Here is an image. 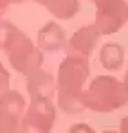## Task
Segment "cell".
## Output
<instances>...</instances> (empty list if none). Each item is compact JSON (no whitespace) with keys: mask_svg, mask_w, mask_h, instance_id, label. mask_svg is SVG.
<instances>
[{"mask_svg":"<svg viewBox=\"0 0 128 133\" xmlns=\"http://www.w3.org/2000/svg\"><path fill=\"white\" fill-rule=\"evenodd\" d=\"M88 76H90L88 58L72 54H67V58H63L56 76V95L60 110L70 115L87 110L83 103V92Z\"/></svg>","mask_w":128,"mask_h":133,"instance_id":"1","label":"cell"},{"mask_svg":"<svg viewBox=\"0 0 128 133\" xmlns=\"http://www.w3.org/2000/svg\"><path fill=\"white\" fill-rule=\"evenodd\" d=\"M0 42H2V50H4L9 65L18 74L29 76L42 66V49L33 43V40L16 25H13L7 20H2V18H0Z\"/></svg>","mask_w":128,"mask_h":133,"instance_id":"2","label":"cell"},{"mask_svg":"<svg viewBox=\"0 0 128 133\" xmlns=\"http://www.w3.org/2000/svg\"><path fill=\"white\" fill-rule=\"evenodd\" d=\"M87 110L97 113H110L128 104V92L125 83L114 76H97L83 92Z\"/></svg>","mask_w":128,"mask_h":133,"instance_id":"3","label":"cell"},{"mask_svg":"<svg viewBox=\"0 0 128 133\" xmlns=\"http://www.w3.org/2000/svg\"><path fill=\"white\" fill-rule=\"evenodd\" d=\"M96 5L94 27L101 36H110L121 31L128 22V2L126 0H92Z\"/></svg>","mask_w":128,"mask_h":133,"instance_id":"4","label":"cell"},{"mask_svg":"<svg viewBox=\"0 0 128 133\" xmlns=\"http://www.w3.org/2000/svg\"><path fill=\"white\" fill-rule=\"evenodd\" d=\"M56 121V106L51 99L31 101L16 133H51Z\"/></svg>","mask_w":128,"mask_h":133,"instance_id":"5","label":"cell"},{"mask_svg":"<svg viewBox=\"0 0 128 133\" xmlns=\"http://www.w3.org/2000/svg\"><path fill=\"white\" fill-rule=\"evenodd\" d=\"M27 110L25 99L18 90H5L0 94V133H16Z\"/></svg>","mask_w":128,"mask_h":133,"instance_id":"6","label":"cell"},{"mask_svg":"<svg viewBox=\"0 0 128 133\" xmlns=\"http://www.w3.org/2000/svg\"><path fill=\"white\" fill-rule=\"evenodd\" d=\"M99 31L94 25H85L81 29H78L67 42V54L72 56H81V58H90L92 52L96 50V47L99 43Z\"/></svg>","mask_w":128,"mask_h":133,"instance_id":"7","label":"cell"},{"mask_svg":"<svg viewBox=\"0 0 128 133\" xmlns=\"http://www.w3.org/2000/svg\"><path fill=\"white\" fill-rule=\"evenodd\" d=\"M25 88H27L31 101H36V99H51L52 101V97L56 95V77L51 72L38 68L27 76Z\"/></svg>","mask_w":128,"mask_h":133,"instance_id":"8","label":"cell"},{"mask_svg":"<svg viewBox=\"0 0 128 133\" xmlns=\"http://www.w3.org/2000/svg\"><path fill=\"white\" fill-rule=\"evenodd\" d=\"M67 34L63 27L56 22H47L38 31L36 43L42 49V52H58L67 47Z\"/></svg>","mask_w":128,"mask_h":133,"instance_id":"9","label":"cell"},{"mask_svg":"<svg viewBox=\"0 0 128 133\" xmlns=\"http://www.w3.org/2000/svg\"><path fill=\"white\" fill-rule=\"evenodd\" d=\"M34 2L43 5L54 18L60 20H70L74 15H78L81 7L80 0H34Z\"/></svg>","mask_w":128,"mask_h":133,"instance_id":"10","label":"cell"},{"mask_svg":"<svg viewBox=\"0 0 128 133\" xmlns=\"http://www.w3.org/2000/svg\"><path fill=\"white\" fill-rule=\"evenodd\" d=\"M125 63V49L117 42H108L99 50V65L105 70H119Z\"/></svg>","mask_w":128,"mask_h":133,"instance_id":"11","label":"cell"},{"mask_svg":"<svg viewBox=\"0 0 128 133\" xmlns=\"http://www.w3.org/2000/svg\"><path fill=\"white\" fill-rule=\"evenodd\" d=\"M9 81H11V74L7 72L4 63H0V94L9 90Z\"/></svg>","mask_w":128,"mask_h":133,"instance_id":"12","label":"cell"},{"mask_svg":"<svg viewBox=\"0 0 128 133\" xmlns=\"http://www.w3.org/2000/svg\"><path fill=\"white\" fill-rule=\"evenodd\" d=\"M69 133H96V131L85 122H76V124H72L69 128Z\"/></svg>","mask_w":128,"mask_h":133,"instance_id":"13","label":"cell"},{"mask_svg":"<svg viewBox=\"0 0 128 133\" xmlns=\"http://www.w3.org/2000/svg\"><path fill=\"white\" fill-rule=\"evenodd\" d=\"M22 2H25V0H0V18L7 13V9L13 4H22Z\"/></svg>","mask_w":128,"mask_h":133,"instance_id":"14","label":"cell"},{"mask_svg":"<svg viewBox=\"0 0 128 133\" xmlns=\"http://www.w3.org/2000/svg\"><path fill=\"white\" fill-rule=\"evenodd\" d=\"M119 133H128V117H123L119 122Z\"/></svg>","mask_w":128,"mask_h":133,"instance_id":"15","label":"cell"},{"mask_svg":"<svg viewBox=\"0 0 128 133\" xmlns=\"http://www.w3.org/2000/svg\"><path fill=\"white\" fill-rule=\"evenodd\" d=\"M123 83H125V88H126V92H128V70H126V74H125V79H123Z\"/></svg>","mask_w":128,"mask_h":133,"instance_id":"16","label":"cell"},{"mask_svg":"<svg viewBox=\"0 0 128 133\" xmlns=\"http://www.w3.org/2000/svg\"><path fill=\"white\" fill-rule=\"evenodd\" d=\"M101 133H117V131H112V130H107V131H101Z\"/></svg>","mask_w":128,"mask_h":133,"instance_id":"17","label":"cell"},{"mask_svg":"<svg viewBox=\"0 0 128 133\" xmlns=\"http://www.w3.org/2000/svg\"><path fill=\"white\" fill-rule=\"evenodd\" d=\"M0 49H2V42H0Z\"/></svg>","mask_w":128,"mask_h":133,"instance_id":"18","label":"cell"}]
</instances>
